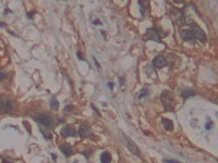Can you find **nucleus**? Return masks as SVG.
I'll return each mask as SVG.
<instances>
[{
    "instance_id": "nucleus-1",
    "label": "nucleus",
    "mask_w": 218,
    "mask_h": 163,
    "mask_svg": "<svg viewBox=\"0 0 218 163\" xmlns=\"http://www.w3.org/2000/svg\"><path fill=\"white\" fill-rule=\"evenodd\" d=\"M161 100L164 104V108H165L166 111H173L176 107V99L173 97V94L169 90H164L163 94L161 96Z\"/></svg>"
},
{
    "instance_id": "nucleus-2",
    "label": "nucleus",
    "mask_w": 218,
    "mask_h": 163,
    "mask_svg": "<svg viewBox=\"0 0 218 163\" xmlns=\"http://www.w3.org/2000/svg\"><path fill=\"white\" fill-rule=\"evenodd\" d=\"M164 35L165 34H161L157 28H148L146 31L145 35L143 36V38L145 40H153L155 42H161V37Z\"/></svg>"
},
{
    "instance_id": "nucleus-3",
    "label": "nucleus",
    "mask_w": 218,
    "mask_h": 163,
    "mask_svg": "<svg viewBox=\"0 0 218 163\" xmlns=\"http://www.w3.org/2000/svg\"><path fill=\"white\" fill-rule=\"evenodd\" d=\"M191 25V32H192V34H193L194 38L198 40H201V42H206V35L205 33L203 32V31L201 30L200 27L198 26L196 24H190Z\"/></svg>"
},
{
    "instance_id": "nucleus-4",
    "label": "nucleus",
    "mask_w": 218,
    "mask_h": 163,
    "mask_svg": "<svg viewBox=\"0 0 218 163\" xmlns=\"http://www.w3.org/2000/svg\"><path fill=\"white\" fill-rule=\"evenodd\" d=\"M34 118L38 123L42 124L45 127H51L53 126V120L46 114H36V115H34Z\"/></svg>"
},
{
    "instance_id": "nucleus-5",
    "label": "nucleus",
    "mask_w": 218,
    "mask_h": 163,
    "mask_svg": "<svg viewBox=\"0 0 218 163\" xmlns=\"http://www.w3.org/2000/svg\"><path fill=\"white\" fill-rule=\"evenodd\" d=\"M13 109V103L9 99H0V112H9Z\"/></svg>"
},
{
    "instance_id": "nucleus-6",
    "label": "nucleus",
    "mask_w": 218,
    "mask_h": 163,
    "mask_svg": "<svg viewBox=\"0 0 218 163\" xmlns=\"http://www.w3.org/2000/svg\"><path fill=\"white\" fill-rule=\"evenodd\" d=\"M167 64V60L164 56H156L153 60V65L156 69H163Z\"/></svg>"
},
{
    "instance_id": "nucleus-7",
    "label": "nucleus",
    "mask_w": 218,
    "mask_h": 163,
    "mask_svg": "<svg viewBox=\"0 0 218 163\" xmlns=\"http://www.w3.org/2000/svg\"><path fill=\"white\" fill-rule=\"evenodd\" d=\"M125 143H127V145H128V148H129V150L131 151L132 153H134L135 156H138V157H140L141 156V151L139 150V148H138V146H136L135 143H133L131 139H129V138H127L125 137Z\"/></svg>"
},
{
    "instance_id": "nucleus-8",
    "label": "nucleus",
    "mask_w": 218,
    "mask_h": 163,
    "mask_svg": "<svg viewBox=\"0 0 218 163\" xmlns=\"http://www.w3.org/2000/svg\"><path fill=\"white\" fill-rule=\"evenodd\" d=\"M181 38H182L184 42H195V38H194L193 34L190 30H183L181 31Z\"/></svg>"
},
{
    "instance_id": "nucleus-9",
    "label": "nucleus",
    "mask_w": 218,
    "mask_h": 163,
    "mask_svg": "<svg viewBox=\"0 0 218 163\" xmlns=\"http://www.w3.org/2000/svg\"><path fill=\"white\" fill-rule=\"evenodd\" d=\"M61 136H63V137H73V136H76V132L71 126H65L62 131H61Z\"/></svg>"
},
{
    "instance_id": "nucleus-10",
    "label": "nucleus",
    "mask_w": 218,
    "mask_h": 163,
    "mask_svg": "<svg viewBox=\"0 0 218 163\" xmlns=\"http://www.w3.org/2000/svg\"><path fill=\"white\" fill-rule=\"evenodd\" d=\"M79 134L82 138H86V137L92 135V132H91V129L87 125H81L80 129H79Z\"/></svg>"
},
{
    "instance_id": "nucleus-11",
    "label": "nucleus",
    "mask_w": 218,
    "mask_h": 163,
    "mask_svg": "<svg viewBox=\"0 0 218 163\" xmlns=\"http://www.w3.org/2000/svg\"><path fill=\"white\" fill-rule=\"evenodd\" d=\"M138 3H139V5H140L141 14L145 15L146 12H147V10H148V5H150V3H148L147 1H139Z\"/></svg>"
},
{
    "instance_id": "nucleus-12",
    "label": "nucleus",
    "mask_w": 218,
    "mask_h": 163,
    "mask_svg": "<svg viewBox=\"0 0 218 163\" xmlns=\"http://www.w3.org/2000/svg\"><path fill=\"white\" fill-rule=\"evenodd\" d=\"M161 123H163V126H164V129H167V131H172L173 124H172V122H171L169 119L163 118V119H161Z\"/></svg>"
},
{
    "instance_id": "nucleus-13",
    "label": "nucleus",
    "mask_w": 218,
    "mask_h": 163,
    "mask_svg": "<svg viewBox=\"0 0 218 163\" xmlns=\"http://www.w3.org/2000/svg\"><path fill=\"white\" fill-rule=\"evenodd\" d=\"M60 150L63 152V154L67 157H70L72 154V149H71L70 146H67V145H61L60 146Z\"/></svg>"
},
{
    "instance_id": "nucleus-14",
    "label": "nucleus",
    "mask_w": 218,
    "mask_h": 163,
    "mask_svg": "<svg viewBox=\"0 0 218 163\" xmlns=\"http://www.w3.org/2000/svg\"><path fill=\"white\" fill-rule=\"evenodd\" d=\"M102 163H111V156L108 152H103L100 156Z\"/></svg>"
},
{
    "instance_id": "nucleus-15",
    "label": "nucleus",
    "mask_w": 218,
    "mask_h": 163,
    "mask_svg": "<svg viewBox=\"0 0 218 163\" xmlns=\"http://www.w3.org/2000/svg\"><path fill=\"white\" fill-rule=\"evenodd\" d=\"M181 96L184 99H188L190 98V97L194 96V92L191 90V89H184V90H182V92H181Z\"/></svg>"
},
{
    "instance_id": "nucleus-16",
    "label": "nucleus",
    "mask_w": 218,
    "mask_h": 163,
    "mask_svg": "<svg viewBox=\"0 0 218 163\" xmlns=\"http://www.w3.org/2000/svg\"><path fill=\"white\" fill-rule=\"evenodd\" d=\"M50 108L53 109V110H58L59 109V102L56 98H53L51 99V101H50Z\"/></svg>"
},
{
    "instance_id": "nucleus-17",
    "label": "nucleus",
    "mask_w": 218,
    "mask_h": 163,
    "mask_svg": "<svg viewBox=\"0 0 218 163\" xmlns=\"http://www.w3.org/2000/svg\"><path fill=\"white\" fill-rule=\"evenodd\" d=\"M145 96H148V89L147 88H143L140 92H139V99L143 98V97H145Z\"/></svg>"
},
{
    "instance_id": "nucleus-18",
    "label": "nucleus",
    "mask_w": 218,
    "mask_h": 163,
    "mask_svg": "<svg viewBox=\"0 0 218 163\" xmlns=\"http://www.w3.org/2000/svg\"><path fill=\"white\" fill-rule=\"evenodd\" d=\"M73 110H74V107H73V106H67L65 108V113H71V112H73Z\"/></svg>"
},
{
    "instance_id": "nucleus-19",
    "label": "nucleus",
    "mask_w": 218,
    "mask_h": 163,
    "mask_svg": "<svg viewBox=\"0 0 218 163\" xmlns=\"http://www.w3.org/2000/svg\"><path fill=\"white\" fill-rule=\"evenodd\" d=\"M6 77H7V74H6L3 71H0V82L6 79Z\"/></svg>"
},
{
    "instance_id": "nucleus-20",
    "label": "nucleus",
    "mask_w": 218,
    "mask_h": 163,
    "mask_svg": "<svg viewBox=\"0 0 218 163\" xmlns=\"http://www.w3.org/2000/svg\"><path fill=\"white\" fill-rule=\"evenodd\" d=\"M165 162L166 163H180L179 161H177V160H166Z\"/></svg>"
},
{
    "instance_id": "nucleus-21",
    "label": "nucleus",
    "mask_w": 218,
    "mask_h": 163,
    "mask_svg": "<svg viewBox=\"0 0 218 163\" xmlns=\"http://www.w3.org/2000/svg\"><path fill=\"white\" fill-rule=\"evenodd\" d=\"M23 124H24V126H25V127H28V133H31L30 125H28V122H23Z\"/></svg>"
},
{
    "instance_id": "nucleus-22",
    "label": "nucleus",
    "mask_w": 218,
    "mask_h": 163,
    "mask_svg": "<svg viewBox=\"0 0 218 163\" xmlns=\"http://www.w3.org/2000/svg\"><path fill=\"white\" fill-rule=\"evenodd\" d=\"M76 56H78V58H80V60H84V58H83V56H82V53H81V52H78V53H76Z\"/></svg>"
},
{
    "instance_id": "nucleus-23",
    "label": "nucleus",
    "mask_w": 218,
    "mask_h": 163,
    "mask_svg": "<svg viewBox=\"0 0 218 163\" xmlns=\"http://www.w3.org/2000/svg\"><path fill=\"white\" fill-rule=\"evenodd\" d=\"M108 85H109V88H110V89L113 88V83H108Z\"/></svg>"
},
{
    "instance_id": "nucleus-24",
    "label": "nucleus",
    "mask_w": 218,
    "mask_h": 163,
    "mask_svg": "<svg viewBox=\"0 0 218 163\" xmlns=\"http://www.w3.org/2000/svg\"><path fill=\"white\" fill-rule=\"evenodd\" d=\"M33 13H34V12H31V13H28V17H30V19H32V16H33Z\"/></svg>"
},
{
    "instance_id": "nucleus-25",
    "label": "nucleus",
    "mask_w": 218,
    "mask_h": 163,
    "mask_svg": "<svg viewBox=\"0 0 218 163\" xmlns=\"http://www.w3.org/2000/svg\"><path fill=\"white\" fill-rule=\"evenodd\" d=\"M3 163H12L11 161H8V160H3Z\"/></svg>"
},
{
    "instance_id": "nucleus-26",
    "label": "nucleus",
    "mask_w": 218,
    "mask_h": 163,
    "mask_svg": "<svg viewBox=\"0 0 218 163\" xmlns=\"http://www.w3.org/2000/svg\"><path fill=\"white\" fill-rule=\"evenodd\" d=\"M0 26H1V27H3V26H5V24H3V23H1V22H0Z\"/></svg>"
}]
</instances>
